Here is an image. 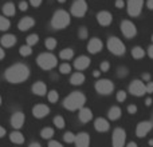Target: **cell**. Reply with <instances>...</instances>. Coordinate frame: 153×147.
Returning <instances> with one entry per match:
<instances>
[{
  "label": "cell",
  "instance_id": "obj_7",
  "mask_svg": "<svg viewBox=\"0 0 153 147\" xmlns=\"http://www.w3.org/2000/svg\"><path fill=\"white\" fill-rule=\"evenodd\" d=\"M129 92L134 96H143L146 92V84H144L143 80H133L129 86Z\"/></svg>",
  "mask_w": 153,
  "mask_h": 147
},
{
  "label": "cell",
  "instance_id": "obj_55",
  "mask_svg": "<svg viewBox=\"0 0 153 147\" xmlns=\"http://www.w3.org/2000/svg\"><path fill=\"white\" fill-rule=\"evenodd\" d=\"M145 104H146V106H151V104H152V99H151V98H148V99L145 100Z\"/></svg>",
  "mask_w": 153,
  "mask_h": 147
},
{
  "label": "cell",
  "instance_id": "obj_37",
  "mask_svg": "<svg viewBox=\"0 0 153 147\" xmlns=\"http://www.w3.org/2000/svg\"><path fill=\"white\" fill-rule=\"evenodd\" d=\"M75 137L76 135H74L73 132L67 131L66 134L63 135V139H65V142H67V143H73V142H75Z\"/></svg>",
  "mask_w": 153,
  "mask_h": 147
},
{
  "label": "cell",
  "instance_id": "obj_35",
  "mask_svg": "<svg viewBox=\"0 0 153 147\" xmlns=\"http://www.w3.org/2000/svg\"><path fill=\"white\" fill-rule=\"evenodd\" d=\"M47 98H48V100H50L51 103H55V102H58V99H59V95H58V92H56L55 90H51V91L48 92Z\"/></svg>",
  "mask_w": 153,
  "mask_h": 147
},
{
  "label": "cell",
  "instance_id": "obj_34",
  "mask_svg": "<svg viewBox=\"0 0 153 147\" xmlns=\"http://www.w3.org/2000/svg\"><path fill=\"white\" fill-rule=\"evenodd\" d=\"M45 44H46V48H47V50H54V48L56 47V40L54 39V37H47Z\"/></svg>",
  "mask_w": 153,
  "mask_h": 147
},
{
  "label": "cell",
  "instance_id": "obj_15",
  "mask_svg": "<svg viewBox=\"0 0 153 147\" xmlns=\"http://www.w3.org/2000/svg\"><path fill=\"white\" fill-rule=\"evenodd\" d=\"M102 46H103L102 42H101L98 37H93L89 42V44H87V51H89L90 54H98L102 50Z\"/></svg>",
  "mask_w": 153,
  "mask_h": 147
},
{
  "label": "cell",
  "instance_id": "obj_40",
  "mask_svg": "<svg viewBox=\"0 0 153 147\" xmlns=\"http://www.w3.org/2000/svg\"><path fill=\"white\" fill-rule=\"evenodd\" d=\"M125 99H126V92L125 91H118L117 92V100H118V102H124Z\"/></svg>",
  "mask_w": 153,
  "mask_h": 147
},
{
  "label": "cell",
  "instance_id": "obj_52",
  "mask_svg": "<svg viewBox=\"0 0 153 147\" xmlns=\"http://www.w3.org/2000/svg\"><path fill=\"white\" fill-rule=\"evenodd\" d=\"M143 79H144V80H149V79H151V75H149V74H144Z\"/></svg>",
  "mask_w": 153,
  "mask_h": 147
},
{
  "label": "cell",
  "instance_id": "obj_3",
  "mask_svg": "<svg viewBox=\"0 0 153 147\" xmlns=\"http://www.w3.org/2000/svg\"><path fill=\"white\" fill-rule=\"evenodd\" d=\"M70 24V15L63 10H59L54 13L53 20H51V26L55 29H63Z\"/></svg>",
  "mask_w": 153,
  "mask_h": 147
},
{
  "label": "cell",
  "instance_id": "obj_1",
  "mask_svg": "<svg viewBox=\"0 0 153 147\" xmlns=\"http://www.w3.org/2000/svg\"><path fill=\"white\" fill-rule=\"evenodd\" d=\"M5 79L11 83H23L30 76V68L23 63H18L5 70Z\"/></svg>",
  "mask_w": 153,
  "mask_h": 147
},
{
  "label": "cell",
  "instance_id": "obj_45",
  "mask_svg": "<svg viewBox=\"0 0 153 147\" xmlns=\"http://www.w3.org/2000/svg\"><path fill=\"white\" fill-rule=\"evenodd\" d=\"M27 7H28L27 1H20V4H19V10H20V11H26Z\"/></svg>",
  "mask_w": 153,
  "mask_h": 147
},
{
  "label": "cell",
  "instance_id": "obj_26",
  "mask_svg": "<svg viewBox=\"0 0 153 147\" xmlns=\"http://www.w3.org/2000/svg\"><path fill=\"white\" fill-rule=\"evenodd\" d=\"M121 114H122L121 108L117 107V106H114V107H111L110 110H109L108 115H109V119H111V121H117V119L121 118Z\"/></svg>",
  "mask_w": 153,
  "mask_h": 147
},
{
  "label": "cell",
  "instance_id": "obj_51",
  "mask_svg": "<svg viewBox=\"0 0 153 147\" xmlns=\"http://www.w3.org/2000/svg\"><path fill=\"white\" fill-rule=\"evenodd\" d=\"M148 54H149V56H151V58L153 59V44H152L151 47L148 48Z\"/></svg>",
  "mask_w": 153,
  "mask_h": 147
},
{
  "label": "cell",
  "instance_id": "obj_20",
  "mask_svg": "<svg viewBox=\"0 0 153 147\" xmlns=\"http://www.w3.org/2000/svg\"><path fill=\"white\" fill-rule=\"evenodd\" d=\"M94 127H95V130H97V131L106 132L109 130V127H110V124H109V122L106 121V119L98 118V119H95V122H94Z\"/></svg>",
  "mask_w": 153,
  "mask_h": 147
},
{
  "label": "cell",
  "instance_id": "obj_47",
  "mask_svg": "<svg viewBox=\"0 0 153 147\" xmlns=\"http://www.w3.org/2000/svg\"><path fill=\"white\" fill-rule=\"evenodd\" d=\"M124 5H125L124 0H116V7L117 8H124Z\"/></svg>",
  "mask_w": 153,
  "mask_h": 147
},
{
  "label": "cell",
  "instance_id": "obj_29",
  "mask_svg": "<svg viewBox=\"0 0 153 147\" xmlns=\"http://www.w3.org/2000/svg\"><path fill=\"white\" fill-rule=\"evenodd\" d=\"M132 56L134 59H143L144 56H145V51H144L141 47H134L132 50Z\"/></svg>",
  "mask_w": 153,
  "mask_h": 147
},
{
  "label": "cell",
  "instance_id": "obj_8",
  "mask_svg": "<svg viewBox=\"0 0 153 147\" xmlns=\"http://www.w3.org/2000/svg\"><path fill=\"white\" fill-rule=\"evenodd\" d=\"M87 11V3L85 0H75L71 5V13L75 18H81Z\"/></svg>",
  "mask_w": 153,
  "mask_h": 147
},
{
  "label": "cell",
  "instance_id": "obj_18",
  "mask_svg": "<svg viewBox=\"0 0 153 147\" xmlns=\"http://www.w3.org/2000/svg\"><path fill=\"white\" fill-rule=\"evenodd\" d=\"M35 24V20L32 18H30V16H26V18H23L20 21H19L18 24V28L20 29V31H27V29L32 28Z\"/></svg>",
  "mask_w": 153,
  "mask_h": 147
},
{
  "label": "cell",
  "instance_id": "obj_42",
  "mask_svg": "<svg viewBox=\"0 0 153 147\" xmlns=\"http://www.w3.org/2000/svg\"><path fill=\"white\" fill-rule=\"evenodd\" d=\"M117 74H118V76H121V78L122 76H126L128 75V68H125V67H120Z\"/></svg>",
  "mask_w": 153,
  "mask_h": 147
},
{
  "label": "cell",
  "instance_id": "obj_53",
  "mask_svg": "<svg viewBox=\"0 0 153 147\" xmlns=\"http://www.w3.org/2000/svg\"><path fill=\"white\" fill-rule=\"evenodd\" d=\"M3 58H4V50H3V48L0 47V60H1Z\"/></svg>",
  "mask_w": 153,
  "mask_h": 147
},
{
  "label": "cell",
  "instance_id": "obj_46",
  "mask_svg": "<svg viewBox=\"0 0 153 147\" xmlns=\"http://www.w3.org/2000/svg\"><path fill=\"white\" fill-rule=\"evenodd\" d=\"M146 92H148V94H152L153 92V82H149V83L146 84Z\"/></svg>",
  "mask_w": 153,
  "mask_h": 147
},
{
  "label": "cell",
  "instance_id": "obj_4",
  "mask_svg": "<svg viewBox=\"0 0 153 147\" xmlns=\"http://www.w3.org/2000/svg\"><path fill=\"white\" fill-rule=\"evenodd\" d=\"M36 63L43 70H53L58 64V60H56V56H54L53 54L45 52V54H40L36 58Z\"/></svg>",
  "mask_w": 153,
  "mask_h": 147
},
{
  "label": "cell",
  "instance_id": "obj_25",
  "mask_svg": "<svg viewBox=\"0 0 153 147\" xmlns=\"http://www.w3.org/2000/svg\"><path fill=\"white\" fill-rule=\"evenodd\" d=\"M85 82V75L82 72H75L71 75V78H70V83L74 84V86H79V84H82Z\"/></svg>",
  "mask_w": 153,
  "mask_h": 147
},
{
  "label": "cell",
  "instance_id": "obj_19",
  "mask_svg": "<svg viewBox=\"0 0 153 147\" xmlns=\"http://www.w3.org/2000/svg\"><path fill=\"white\" fill-rule=\"evenodd\" d=\"M89 66H90V59L87 56H78L76 60L74 62V67L76 70H79V71L86 70Z\"/></svg>",
  "mask_w": 153,
  "mask_h": 147
},
{
  "label": "cell",
  "instance_id": "obj_30",
  "mask_svg": "<svg viewBox=\"0 0 153 147\" xmlns=\"http://www.w3.org/2000/svg\"><path fill=\"white\" fill-rule=\"evenodd\" d=\"M10 27H11V21L5 16L0 15V31H7Z\"/></svg>",
  "mask_w": 153,
  "mask_h": 147
},
{
  "label": "cell",
  "instance_id": "obj_14",
  "mask_svg": "<svg viewBox=\"0 0 153 147\" xmlns=\"http://www.w3.org/2000/svg\"><path fill=\"white\" fill-rule=\"evenodd\" d=\"M48 112H50V108L46 104H36L32 108V114H34V116L38 119H42V118H45V116H47Z\"/></svg>",
  "mask_w": 153,
  "mask_h": 147
},
{
  "label": "cell",
  "instance_id": "obj_59",
  "mask_svg": "<svg viewBox=\"0 0 153 147\" xmlns=\"http://www.w3.org/2000/svg\"><path fill=\"white\" fill-rule=\"evenodd\" d=\"M0 104H1V95H0Z\"/></svg>",
  "mask_w": 153,
  "mask_h": 147
},
{
  "label": "cell",
  "instance_id": "obj_54",
  "mask_svg": "<svg viewBox=\"0 0 153 147\" xmlns=\"http://www.w3.org/2000/svg\"><path fill=\"white\" fill-rule=\"evenodd\" d=\"M126 147H137V145H136L134 142H129V143L126 145Z\"/></svg>",
  "mask_w": 153,
  "mask_h": 147
},
{
  "label": "cell",
  "instance_id": "obj_33",
  "mask_svg": "<svg viewBox=\"0 0 153 147\" xmlns=\"http://www.w3.org/2000/svg\"><path fill=\"white\" fill-rule=\"evenodd\" d=\"M20 55L22 56H30L32 54V50H31V46H28V44H26V46H22L20 47Z\"/></svg>",
  "mask_w": 153,
  "mask_h": 147
},
{
  "label": "cell",
  "instance_id": "obj_41",
  "mask_svg": "<svg viewBox=\"0 0 153 147\" xmlns=\"http://www.w3.org/2000/svg\"><path fill=\"white\" fill-rule=\"evenodd\" d=\"M109 68H110V64H109L108 62H103V63H101V71H102V72L109 71Z\"/></svg>",
  "mask_w": 153,
  "mask_h": 147
},
{
  "label": "cell",
  "instance_id": "obj_48",
  "mask_svg": "<svg viewBox=\"0 0 153 147\" xmlns=\"http://www.w3.org/2000/svg\"><path fill=\"white\" fill-rule=\"evenodd\" d=\"M30 3H31L32 7H39L40 3H42V0H30Z\"/></svg>",
  "mask_w": 153,
  "mask_h": 147
},
{
  "label": "cell",
  "instance_id": "obj_49",
  "mask_svg": "<svg viewBox=\"0 0 153 147\" xmlns=\"http://www.w3.org/2000/svg\"><path fill=\"white\" fill-rule=\"evenodd\" d=\"M146 7H148L149 10H153V0H148V1H146Z\"/></svg>",
  "mask_w": 153,
  "mask_h": 147
},
{
  "label": "cell",
  "instance_id": "obj_28",
  "mask_svg": "<svg viewBox=\"0 0 153 147\" xmlns=\"http://www.w3.org/2000/svg\"><path fill=\"white\" fill-rule=\"evenodd\" d=\"M59 56H61L63 60H69V59H71L73 56H74V51H73L71 48H65V50H62L61 52H59Z\"/></svg>",
  "mask_w": 153,
  "mask_h": 147
},
{
  "label": "cell",
  "instance_id": "obj_36",
  "mask_svg": "<svg viewBox=\"0 0 153 147\" xmlns=\"http://www.w3.org/2000/svg\"><path fill=\"white\" fill-rule=\"evenodd\" d=\"M26 40H27V44H28V46H34V44H36V43H38L39 37H38L36 34H32V35H30V36H27Z\"/></svg>",
  "mask_w": 153,
  "mask_h": 147
},
{
  "label": "cell",
  "instance_id": "obj_32",
  "mask_svg": "<svg viewBox=\"0 0 153 147\" xmlns=\"http://www.w3.org/2000/svg\"><path fill=\"white\" fill-rule=\"evenodd\" d=\"M54 124H55L56 129H63L66 126V122H65V119L62 116H55L54 118Z\"/></svg>",
  "mask_w": 153,
  "mask_h": 147
},
{
  "label": "cell",
  "instance_id": "obj_44",
  "mask_svg": "<svg viewBox=\"0 0 153 147\" xmlns=\"http://www.w3.org/2000/svg\"><path fill=\"white\" fill-rule=\"evenodd\" d=\"M48 147H63V146H62L58 140H51V142L48 143Z\"/></svg>",
  "mask_w": 153,
  "mask_h": 147
},
{
  "label": "cell",
  "instance_id": "obj_13",
  "mask_svg": "<svg viewBox=\"0 0 153 147\" xmlns=\"http://www.w3.org/2000/svg\"><path fill=\"white\" fill-rule=\"evenodd\" d=\"M97 20L101 26L106 27L111 23L113 16H111V13L109 12V11H101V12H98V15H97Z\"/></svg>",
  "mask_w": 153,
  "mask_h": 147
},
{
  "label": "cell",
  "instance_id": "obj_56",
  "mask_svg": "<svg viewBox=\"0 0 153 147\" xmlns=\"http://www.w3.org/2000/svg\"><path fill=\"white\" fill-rule=\"evenodd\" d=\"M28 147H40V145H39V143H36V142H34V143H31Z\"/></svg>",
  "mask_w": 153,
  "mask_h": 147
},
{
  "label": "cell",
  "instance_id": "obj_27",
  "mask_svg": "<svg viewBox=\"0 0 153 147\" xmlns=\"http://www.w3.org/2000/svg\"><path fill=\"white\" fill-rule=\"evenodd\" d=\"M3 12L5 16H13L16 12V7L13 3H7V4L3 5Z\"/></svg>",
  "mask_w": 153,
  "mask_h": 147
},
{
  "label": "cell",
  "instance_id": "obj_21",
  "mask_svg": "<svg viewBox=\"0 0 153 147\" xmlns=\"http://www.w3.org/2000/svg\"><path fill=\"white\" fill-rule=\"evenodd\" d=\"M78 116H79V121H81L82 123H87V122L91 121L93 112H91V110H90V108L83 107V108H81V110H79Z\"/></svg>",
  "mask_w": 153,
  "mask_h": 147
},
{
  "label": "cell",
  "instance_id": "obj_16",
  "mask_svg": "<svg viewBox=\"0 0 153 147\" xmlns=\"http://www.w3.org/2000/svg\"><path fill=\"white\" fill-rule=\"evenodd\" d=\"M75 146L76 147H89L90 145V137L87 132H79L75 137Z\"/></svg>",
  "mask_w": 153,
  "mask_h": 147
},
{
  "label": "cell",
  "instance_id": "obj_31",
  "mask_svg": "<svg viewBox=\"0 0 153 147\" xmlns=\"http://www.w3.org/2000/svg\"><path fill=\"white\" fill-rule=\"evenodd\" d=\"M40 135H42L43 139H50V138H53V135H54V130L51 129V127H46V129L42 130Z\"/></svg>",
  "mask_w": 153,
  "mask_h": 147
},
{
  "label": "cell",
  "instance_id": "obj_60",
  "mask_svg": "<svg viewBox=\"0 0 153 147\" xmlns=\"http://www.w3.org/2000/svg\"><path fill=\"white\" fill-rule=\"evenodd\" d=\"M152 42H153V35H152Z\"/></svg>",
  "mask_w": 153,
  "mask_h": 147
},
{
  "label": "cell",
  "instance_id": "obj_5",
  "mask_svg": "<svg viewBox=\"0 0 153 147\" xmlns=\"http://www.w3.org/2000/svg\"><path fill=\"white\" fill-rule=\"evenodd\" d=\"M108 48L114 55H124L125 54V44L118 37H110L108 40Z\"/></svg>",
  "mask_w": 153,
  "mask_h": 147
},
{
  "label": "cell",
  "instance_id": "obj_2",
  "mask_svg": "<svg viewBox=\"0 0 153 147\" xmlns=\"http://www.w3.org/2000/svg\"><path fill=\"white\" fill-rule=\"evenodd\" d=\"M86 103V96L83 92L81 91H74L63 100V106L65 108L70 111H75V110H81L83 108V104Z\"/></svg>",
  "mask_w": 153,
  "mask_h": 147
},
{
  "label": "cell",
  "instance_id": "obj_43",
  "mask_svg": "<svg viewBox=\"0 0 153 147\" xmlns=\"http://www.w3.org/2000/svg\"><path fill=\"white\" fill-rule=\"evenodd\" d=\"M128 111H129V114H136L137 112V107L134 104H130V106H128Z\"/></svg>",
  "mask_w": 153,
  "mask_h": 147
},
{
  "label": "cell",
  "instance_id": "obj_17",
  "mask_svg": "<svg viewBox=\"0 0 153 147\" xmlns=\"http://www.w3.org/2000/svg\"><path fill=\"white\" fill-rule=\"evenodd\" d=\"M24 114L23 112H15L12 115V118H11V124H12V127L13 129H16V130H19L22 126L24 124Z\"/></svg>",
  "mask_w": 153,
  "mask_h": 147
},
{
  "label": "cell",
  "instance_id": "obj_39",
  "mask_svg": "<svg viewBox=\"0 0 153 147\" xmlns=\"http://www.w3.org/2000/svg\"><path fill=\"white\" fill-rule=\"evenodd\" d=\"M59 71H61V74H69L70 71H71V66L67 63H63L59 66Z\"/></svg>",
  "mask_w": 153,
  "mask_h": 147
},
{
  "label": "cell",
  "instance_id": "obj_12",
  "mask_svg": "<svg viewBox=\"0 0 153 147\" xmlns=\"http://www.w3.org/2000/svg\"><path fill=\"white\" fill-rule=\"evenodd\" d=\"M152 129H153V122H151V121L140 122V123L137 124V129H136V135H137L138 138H144Z\"/></svg>",
  "mask_w": 153,
  "mask_h": 147
},
{
  "label": "cell",
  "instance_id": "obj_22",
  "mask_svg": "<svg viewBox=\"0 0 153 147\" xmlns=\"http://www.w3.org/2000/svg\"><path fill=\"white\" fill-rule=\"evenodd\" d=\"M32 92L38 96H43L47 92V86H46L43 82H36V83L32 86Z\"/></svg>",
  "mask_w": 153,
  "mask_h": 147
},
{
  "label": "cell",
  "instance_id": "obj_9",
  "mask_svg": "<svg viewBox=\"0 0 153 147\" xmlns=\"http://www.w3.org/2000/svg\"><path fill=\"white\" fill-rule=\"evenodd\" d=\"M144 0H128V13L130 16H138L141 13Z\"/></svg>",
  "mask_w": 153,
  "mask_h": 147
},
{
  "label": "cell",
  "instance_id": "obj_57",
  "mask_svg": "<svg viewBox=\"0 0 153 147\" xmlns=\"http://www.w3.org/2000/svg\"><path fill=\"white\" fill-rule=\"evenodd\" d=\"M100 74H101L100 71H94V72H93V75H94L95 78H98V76H100Z\"/></svg>",
  "mask_w": 153,
  "mask_h": 147
},
{
  "label": "cell",
  "instance_id": "obj_23",
  "mask_svg": "<svg viewBox=\"0 0 153 147\" xmlns=\"http://www.w3.org/2000/svg\"><path fill=\"white\" fill-rule=\"evenodd\" d=\"M15 43H16V36L12 34H7L1 37V46L5 48H10L12 46H15Z\"/></svg>",
  "mask_w": 153,
  "mask_h": 147
},
{
  "label": "cell",
  "instance_id": "obj_58",
  "mask_svg": "<svg viewBox=\"0 0 153 147\" xmlns=\"http://www.w3.org/2000/svg\"><path fill=\"white\" fill-rule=\"evenodd\" d=\"M58 1H59V3H65V1H66V0H58Z\"/></svg>",
  "mask_w": 153,
  "mask_h": 147
},
{
  "label": "cell",
  "instance_id": "obj_11",
  "mask_svg": "<svg viewBox=\"0 0 153 147\" xmlns=\"http://www.w3.org/2000/svg\"><path fill=\"white\" fill-rule=\"evenodd\" d=\"M121 31L122 34H124L125 37H134L136 34H137V28H136V26L132 23L130 20H124L121 23Z\"/></svg>",
  "mask_w": 153,
  "mask_h": 147
},
{
  "label": "cell",
  "instance_id": "obj_10",
  "mask_svg": "<svg viewBox=\"0 0 153 147\" xmlns=\"http://www.w3.org/2000/svg\"><path fill=\"white\" fill-rule=\"evenodd\" d=\"M125 139H126V134L122 129H116L113 131V138H111L113 147H124Z\"/></svg>",
  "mask_w": 153,
  "mask_h": 147
},
{
  "label": "cell",
  "instance_id": "obj_24",
  "mask_svg": "<svg viewBox=\"0 0 153 147\" xmlns=\"http://www.w3.org/2000/svg\"><path fill=\"white\" fill-rule=\"evenodd\" d=\"M10 139H11V142L15 143V145H22V143H24V137H23V134H22V132H19V131L11 132Z\"/></svg>",
  "mask_w": 153,
  "mask_h": 147
},
{
  "label": "cell",
  "instance_id": "obj_38",
  "mask_svg": "<svg viewBox=\"0 0 153 147\" xmlns=\"http://www.w3.org/2000/svg\"><path fill=\"white\" fill-rule=\"evenodd\" d=\"M87 34H89V32H87V28L86 27H81V28L78 29V37L79 39H86L87 37Z\"/></svg>",
  "mask_w": 153,
  "mask_h": 147
},
{
  "label": "cell",
  "instance_id": "obj_50",
  "mask_svg": "<svg viewBox=\"0 0 153 147\" xmlns=\"http://www.w3.org/2000/svg\"><path fill=\"white\" fill-rule=\"evenodd\" d=\"M4 135H5V129H4V127L0 126V138H3Z\"/></svg>",
  "mask_w": 153,
  "mask_h": 147
},
{
  "label": "cell",
  "instance_id": "obj_6",
  "mask_svg": "<svg viewBox=\"0 0 153 147\" xmlns=\"http://www.w3.org/2000/svg\"><path fill=\"white\" fill-rule=\"evenodd\" d=\"M95 90H97L98 94L101 95H109L113 92L114 90V84L111 83V80L109 79H101L95 83Z\"/></svg>",
  "mask_w": 153,
  "mask_h": 147
}]
</instances>
